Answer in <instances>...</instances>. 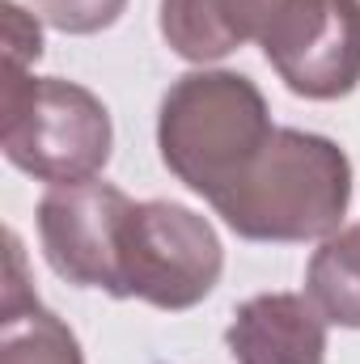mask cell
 Instances as JSON below:
<instances>
[{
  "instance_id": "7",
  "label": "cell",
  "mask_w": 360,
  "mask_h": 364,
  "mask_svg": "<svg viewBox=\"0 0 360 364\" xmlns=\"http://www.w3.org/2000/svg\"><path fill=\"white\" fill-rule=\"evenodd\" d=\"M327 318L305 292H259L233 309V364H327Z\"/></svg>"
},
{
  "instance_id": "1",
  "label": "cell",
  "mask_w": 360,
  "mask_h": 364,
  "mask_svg": "<svg viewBox=\"0 0 360 364\" xmlns=\"http://www.w3.org/2000/svg\"><path fill=\"white\" fill-rule=\"evenodd\" d=\"M352 203V161L318 132L275 127L259 157L212 199L242 242H327Z\"/></svg>"
},
{
  "instance_id": "11",
  "label": "cell",
  "mask_w": 360,
  "mask_h": 364,
  "mask_svg": "<svg viewBox=\"0 0 360 364\" xmlns=\"http://www.w3.org/2000/svg\"><path fill=\"white\" fill-rule=\"evenodd\" d=\"M30 13H38L60 34H97L119 21L127 0H26Z\"/></svg>"
},
{
  "instance_id": "12",
  "label": "cell",
  "mask_w": 360,
  "mask_h": 364,
  "mask_svg": "<svg viewBox=\"0 0 360 364\" xmlns=\"http://www.w3.org/2000/svg\"><path fill=\"white\" fill-rule=\"evenodd\" d=\"M4 13V68H34V60L43 55V17L26 13L17 0L0 4Z\"/></svg>"
},
{
  "instance_id": "2",
  "label": "cell",
  "mask_w": 360,
  "mask_h": 364,
  "mask_svg": "<svg viewBox=\"0 0 360 364\" xmlns=\"http://www.w3.org/2000/svg\"><path fill=\"white\" fill-rule=\"evenodd\" d=\"M271 132L275 123L263 90L246 73L229 68L182 73L157 110V149L166 170L208 203L238 182Z\"/></svg>"
},
{
  "instance_id": "9",
  "label": "cell",
  "mask_w": 360,
  "mask_h": 364,
  "mask_svg": "<svg viewBox=\"0 0 360 364\" xmlns=\"http://www.w3.org/2000/svg\"><path fill=\"white\" fill-rule=\"evenodd\" d=\"M0 364H85L73 326L34 296L26 279L21 237L13 229H9V279L0 301Z\"/></svg>"
},
{
  "instance_id": "5",
  "label": "cell",
  "mask_w": 360,
  "mask_h": 364,
  "mask_svg": "<svg viewBox=\"0 0 360 364\" xmlns=\"http://www.w3.org/2000/svg\"><path fill=\"white\" fill-rule=\"evenodd\" d=\"M136 199L115 182L85 178L47 186L38 199V246L51 272L73 288H97L123 301V233Z\"/></svg>"
},
{
  "instance_id": "6",
  "label": "cell",
  "mask_w": 360,
  "mask_h": 364,
  "mask_svg": "<svg viewBox=\"0 0 360 364\" xmlns=\"http://www.w3.org/2000/svg\"><path fill=\"white\" fill-rule=\"evenodd\" d=\"M259 47L288 93L305 102H339L360 85V4L280 0Z\"/></svg>"
},
{
  "instance_id": "13",
  "label": "cell",
  "mask_w": 360,
  "mask_h": 364,
  "mask_svg": "<svg viewBox=\"0 0 360 364\" xmlns=\"http://www.w3.org/2000/svg\"><path fill=\"white\" fill-rule=\"evenodd\" d=\"M356 4H360V0H356Z\"/></svg>"
},
{
  "instance_id": "3",
  "label": "cell",
  "mask_w": 360,
  "mask_h": 364,
  "mask_svg": "<svg viewBox=\"0 0 360 364\" xmlns=\"http://www.w3.org/2000/svg\"><path fill=\"white\" fill-rule=\"evenodd\" d=\"M110 144V110L93 90L64 77H34L30 68H4L0 149L13 170L47 186L85 182L106 170Z\"/></svg>"
},
{
  "instance_id": "4",
  "label": "cell",
  "mask_w": 360,
  "mask_h": 364,
  "mask_svg": "<svg viewBox=\"0 0 360 364\" xmlns=\"http://www.w3.org/2000/svg\"><path fill=\"white\" fill-rule=\"evenodd\" d=\"M225 272V246L208 216L174 199H144L123 233V301L153 309H195Z\"/></svg>"
},
{
  "instance_id": "10",
  "label": "cell",
  "mask_w": 360,
  "mask_h": 364,
  "mask_svg": "<svg viewBox=\"0 0 360 364\" xmlns=\"http://www.w3.org/2000/svg\"><path fill=\"white\" fill-rule=\"evenodd\" d=\"M305 296L331 326L360 331V225H344L318 242L305 267Z\"/></svg>"
},
{
  "instance_id": "8",
  "label": "cell",
  "mask_w": 360,
  "mask_h": 364,
  "mask_svg": "<svg viewBox=\"0 0 360 364\" xmlns=\"http://www.w3.org/2000/svg\"><path fill=\"white\" fill-rule=\"evenodd\" d=\"M280 0H162L157 26L166 47L186 64H216L259 43Z\"/></svg>"
}]
</instances>
